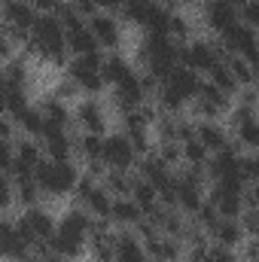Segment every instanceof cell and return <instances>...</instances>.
Returning a JSON list of instances; mask_svg holds the SVG:
<instances>
[{"mask_svg":"<svg viewBox=\"0 0 259 262\" xmlns=\"http://www.w3.org/2000/svg\"><path fill=\"white\" fill-rule=\"evenodd\" d=\"M40 113H43L46 125H55V128H64L67 122H70V113H67V107H64L61 98H46V101L40 104Z\"/></svg>","mask_w":259,"mask_h":262,"instance_id":"obj_28","label":"cell"},{"mask_svg":"<svg viewBox=\"0 0 259 262\" xmlns=\"http://www.w3.org/2000/svg\"><path fill=\"white\" fill-rule=\"evenodd\" d=\"M195 137L210 149V152H220V149H226L229 146V134L220 128L213 119H204V122H198L195 125Z\"/></svg>","mask_w":259,"mask_h":262,"instance_id":"obj_23","label":"cell"},{"mask_svg":"<svg viewBox=\"0 0 259 262\" xmlns=\"http://www.w3.org/2000/svg\"><path fill=\"white\" fill-rule=\"evenodd\" d=\"M195 220H198V226H201V229H204V232L210 235V232H213V226H217V223H220L223 216H220L217 204H213V201L207 198V201H204V204H201V207L195 210Z\"/></svg>","mask_w":259,"mask_h":262,"instance_id":"obj_36","label":"cell"},{"mask_svg":"<svg viewBox=\"0 0 259 262\" xmlns=\"http://www.w3.org/2000/svg\"><path fill=\"white\" fill-rule=\"evenodd\" d=\"M40 137H43V149H46V156H49V159H55V162H70L73 140H70V134H67L64 128L46 125Z\"/></svg>","mask_w":259,"mask_h":262,"instance_id":"obj_17","label":"cell"},{"mask_svg":"<svg viewBox=\"0 0 259 262\" xmlns=\"http://www.w3.org/2000/svg\"><path fill=\"white\" fill-rule=\"evenodd\" d=\"M180 61L186 67H192V70H213V67L220 64V52H217L213 43L195 40V43H189V46L180 49Z\"/></svg>","mask_w":259,"mask_h":262,"instance_id":"obj_12","label":"cell"},{"mask_svg":"<svg viewBox=\"0 0 259 262\" xmlns=\"http://www.w3.org/2000/svg\"><path fill=\"white\" fill-rule=\"evenodd\" d=\"M201 12H204L207 28H210V31H217V34H229V31L238 25L235 3H229V0H207Z\"/></svg>","mask_w":259,"mask_h":262,"instance_id":"obj_9","label":"cell"},{"mask_svg":"<svg viewBox=\"0 0 259 262\" xmlns=\"http://www.w3.org/2000/svg\"><path fill=\"white\" fill-rule=\"evenodd\" d=\"M134 180H137V177H131L128 171H119V168H110V171L104 174V186H107L116 198H119V195H131Z\"/></svg>","mask_w":259,"mask_h":262,"instance_id":"obj_29","label":"cell"},{"mask_svg":"<svg viewBox=\"0 0 259 262\" xmlns=\"http://www.w3.org/2000/svg\"><path fill=\"white\" fill-rule=\"evenodd\" d=\"M76 149L82 152V159L85 162H104V137L101 134H82L79 140H76Z\"/></svg>","mask_w":259,"mask_h":262,"instance_id":"obj_30","label":"cell"},{"mask_svg":"<svg viewBox=\"0 0 259 262\" xmlns=\"http://www.w3.org/2000/svg\"><path fill=\"white\" fill-rule=\"evenodd\" d=\"M207 152H210V149H207L198 137H192V140H186V143H183V159L189 162V168L204 171V168H207V162H210V159H207Z\"/></svg>","mask_w":259,"mask_h":262,"instance_id":"obj_32","label":"cell"},{"mask_svg":"<svg viewBox=\"0 0 259 262\" xmlns=\"http://www.w3.org/2000/svg\"><path fill=\"white\" fill-rule=\"evenodd\" d=\"M146 253H153L159 262H177L180 253H183V247H180V238L156 232L153 238H146Z\"/></svg>","mask_w":259,"mask_h":262,"instance_id":"obj_19","label":"cell"},{"mask_svg":"<svg viewBox=\"0 0 259 262\" xmlns=\"http://www.w3.org/2000/svg\"><path fill=\"white\" fill-rule=\"evenodd\" d=\"M177 204L183 210H189V213H195L204 204V198H201V171L198 168H189V171H183L177 177Z\"/></svg>","mask_w":259,"mask_h":262,"instance_id":"obj_10","label":"cell"},{"mask_svg":"<svg viewBox=\"0 0 259 262\" xmlns=\"http://www.w3.org/2000/svg\"><path fill=\"white\" fill-rule=\"evenodd\" d=\"M140 216H143V210H140V204L131 195L113 198V210H110V220L113 223H119V226H137Z\"/></svg>","mask_w":259,"mask_h":262,"instance_id":"obj_22","label":"cell"},{"mask_svg":"<svg viewBox=\"0 0 259 262\" xmlns=\"http://www.w3.org/2000/svg\"><path fill=\"white\" fill-rule=\"evenodd\" d=\"M210 82L217 85V89H223L226 95H232V92H238V79H235V73H232V67H229V61H220V64L210 70Z\"/></svg>","mask_w":259,"mask_h":262,"instance_id":"obj_31","label":"cell"},{"mask_svg":"<svg viewBox=\"0 0 259 262\" xmlns=\"http://www.w3.org/2000/svg\"><path fill=\"white\" fill-rule=\"evenodd\" d=\"M241 15H244V25L259 28V0H244L241 3Z\"/></svg>","mask_w":259,"mask_h":262,"instance_id":"obj_40","label":"cell"},{"mask_svg":"<svg viewBox=\"0 0 259 262\" xmlns=\"http://www.w3.org/2000/svg\"><path fill=\"white\" fill-rule=\"evenodd\" d=\"M70 6L79 12V15H98V0H70Z\"/></svg>","mask_w":259,"mask_h":262,"instance_id":"obj_45","label":"cell"},{"mask_svg":"<svg viewBox=\"0 0 259 262\" xmlns=\"http://www.w3.org/2000/svg\"><path fill=\"white\" fill-rule=\"evenodd\" d=\"M156 95H159V107H162V113H171V116H174V113H180V110H183V104H186V101H183L177 92H171L165 82L156 89Z\"/></svg>","mask_w":259,"mask_h":262,"instance_id":"obj_35","label":"cell"},{"mask_svg":"<svg viewBox=\"0 0 259 262\" xmlns=\"http://www.w3.org/2000/svg\"><path fill=\"white\" fill-rule=\"evenodd\" d=\"M134 159H137V149H134V143H131V137L125 131L104 137V165L128 171L131 165H134Z\"/></svg>","mask_w":259,"mask_h":262,"instance_id":"obj_6","label":"cell"},{"mask_svg":"<svg viewBox=\"0 0 259 262\" xmlns=\"http://www.w3.org/2000/svg\"><path fill=\"white\" fill-rule=\"evenodd\" d=\"M28 52H37L40 58L52 61V64H64L67 61V31L58 15H40L37 25L31 28V40L25 43Z\"/></svg>","mask_w":259,"mask_h":262,"instance_id":"obj_1","label":"cell"},{"mask_svg":"<svg viewBox=\"0 0 259 262\" xmlns=\"http://www.w3.org/2000/svg\"><path fill=\"white\" fill-rule=\"evenodd\" d=\"M76 122L89 134H104V113H101V107L95 101H82L76 107Z\"/></svg>","mask_w":259,"mask_h":262,"instance_id":"obj_25","label":"cell"},{"mask_svg":"<svg viewBox=\"0 0 259 262\" xmlns=\"http://www.w3.org/2000/svg\"><path fill=\"white\" fill-rule=\"evenodd\" d=\"M223 43H226V49H229L232 55H238V58L253 61L259 55V37L250 25H235L229 34H223Z\"/></svg>","mask_w":259,"mask_h":262,"instance_id":"obj_7","label":"cell"},{"mask_svg":"<svg viewBox=\"0 0 259 262\" xmlns=\"http://www.w3.org/2000/svg\"><path fill=\"white\" fill-rule=\"evenodd\" d=\"M229 67H232V73H235V79L247 89V85H253L256 82V73H253V61H247V58H229Z\"/></svg>","mask_w":259,"mask_h":262,"instance_id":"obj_37","label":"cell"},{"mask_svg":"<svg viewBox=\"0 0 259 262\" xmlns=\"http://www.w3.org/2000/svg\"><path fill=\"white\" fill-rule=\"evenodd\" d=\"M128 73H134V70H131L128 61H122V55H110V58H104V79H107V82L119 85Z\"/></svg>","mask_w":259,"mask_h":262,"instance_id":"obj_33","label":"cell"},{"mask_svg":"<svg viewBox=\"0 0 259 262\" xmlns=\"http://www.w3.org/2000/svg\"><path fill=\"white\" fill-rule=\"evenodd\" d=\"M67 73H70V79L76 82V89H82V92H101L104 82H107V79H104V61H101L98 52L73 58L70 67H67Z\"/></svg>","mask_w":259,"mask_h":262,"instance_id":"obj_5","label":"cell"},{"mask_svg":"<svg viewBox=\"0 0 259 262\" xmlns=\"http://www.w3.org/2000/svg\"><path fill=\"white\" fill-rule=\"evenodd\" d=\"M34 177H37L40 189L49 192V195H64L70 189H76V183H79L76 168L70 162H55V159H49V162L43 159L40 168L34 171Z\"/></svg>","mask_w":259,"mask_h":262,"instance_id":"obj_4","label":"cell"},{"mask_svg":"<svg viewBox=\"0 0 259 262\" xmlns=\"http://www.w3.org/2000/svg\"><path fill=\"white\" fill-rule=\"evenodd\" d=\"M195 110L204 119H213V116H220V113L229 110V95L223 89H217L213 82H204L201 92H198V98H195Z\"/></svg>","mask_w":259,"mask_h":262,"instance_id":"obj_14","label":"cell"},{"mask_svg":"<svg viewBox=\"0 0 259 262\" xmlns=\"http://www.w3.org/2000/svg\"><path fill=\"white\" fill-rule=\"evenodd\" d=\"M177 3H192V0H177Z\"/></svg>","mask_w":259,"mask_h":262,"instance_id":"obj_49","label":"cell"},{"mask_svg":"<svg viewBox=\"0 0 259 262\" xmlns=\"http://www.w3.org/2000/svg\"><path fill=\"white\" fill-rule=\"evenodd\" d=\"M244 177L247 183H259V156H244Z\"/></svg>","mask_w":259,"mask_h":262,"instance_id":"obj_43","label":"cell"},{"mask_svg":"<svg viewBox=\"0 0 259 262\" xmlns=\"http://www.w3.org/2000/svg\"><path fill=\"white\" fill-rule=\"evenodd\" d=\"M28 67L25 61H9L6 70H3V85L6 89H28Z\"/></svg>","mask_w":259,"mask_h":262,"instance_id":"obj_34","label":"cell"},{"mask_svg":"<svg viewBox=\"0 0 259 262\" xmlns=\"http://www.w3.org/2000/svg\"><path fill=\"white\" fill-rule=\"evenodd\" d=\"M159 9V3H153V0H125L122 3V15L134 21V25H149V18H153V12Z\"/></svg>","mask_w":259,"mask_h":262,"instance_id":"obj_27","label":"cell"},{"mask_svg":"<svg viewBox=\"0 0 259 262\" xmlns=\"http://www.w3.org/2000/svg\"><path fill=\"white\" fill-rule=\"evenodd\" d=\"M156 262H159V259H156Z\"/></svg>","mask_w":259,"mask_h":262,"instance_id":"obj_51","label":"cell"},{"mask_svg":"<svg viewBox=\"0 0 259 262\" xmlns=\"http://www.w3.org/2000/svg\"><path fill=\"white\" fill-rule=\"evenodd\" d=\"M165 85L171 89V92H177L183 101H189V98H198V92H201V79H198V70L186 64H177L168 76H165Z\"/></svg>","mask_w":259,"mask_h":262,"instance_id":"obj_13","label":"cell"},{"mask_svg":"<svg viewBox=\"0 0 259 262\" xmlns=\"http://www.w3.org/2000/svg\"><path fill=\"white\" fill-rule=\"evenodd\" d=\"M241 226H244V235L259 238V207H247L241 213Z\"/></svg>","mask_w":259,"mask_h":262,"instance_id":"obj_39","label":"cell"},{"mask_svg":"<svg viewBox=\"0 0 259 262\" xmlns=\"http://www.w3.org/2000/svg\"><path fill=\"white\" fill-rule=\"evenodd\" d=\"M92 256H95V262H116V235L95 229L92 232Z\"/></svg>","mask_w":259,"mask_h":262,"instance_id":"obj_26","label":"cell"},{"mask_svg":"<svg viewBox=\"0 0 259 262\" xmlns=\"http://www.w3.org/2000/svg\"><path fill=\"white\" fill-rule=\"evenodd\" d=\"M18 226L37 241V244H43V241H52V235L58 232L55 229V223H52V216L46 213V210H40V207H25V213L18 216Z\"/></svg>","mask_w":259,"mask_h":262,"instance_id":"obj_8","label":"cell"},{"mask_svg":"<svg viewBox=\"0 0 259 262\" xmlns=\"http://www.w3.org/2000/svg\"><path fill=\"white\" fill-rule=\"evenodd\" d=\"M235 134H238V140L244 143V146H250V149H259V119H256V110L250 107V104H241L238 110H235Z\"/></svg>","mask_w":259,"mask_h":262,"instance_id":"obj_15","label":"cell"},{"mask_svg":"<svg viewBox=\"0 0 259 262\" xmlns=\"http://www.w3.org/2000/svg\"><path fill=\"white\" fill-rule=\"evenodd\" d=\"M92 232H95V223H92V216H89L85 210H70L64 220H61L58 232L52 235L49 247H52L55 253H61L64 259H76V256L82 253L85 235H92Z\"/></svg>","mask_w":259,"mask_h":262,"instance_id":"obj_2","label":"cell"},{"mask_svg":"<svg viewBox=\"0 0 259 262\" xmlns=\"http://www.w3.org/2000/svg\"><path fill=\"white\" fill-rule=\"evenodd\" d=\"M210 201L217 204L220 216H229V220H238V216L244 213V204H247V201H244V192L229 189V186H213Z\"/></svg>","mask_w":259,"mask_h":262,"instance_id":"obj_18","label":"cell"},{"mask_svg":"<svg viewBox=\"0 0 259 262\" xmlns=\"http://www.w3.org/2000/svg\"><path fill=\"white\" fill-rule=\"evenodd\" d=\"M186 34H189V25H186V18L174 12V15H171V40H183Z\"/></svg>","mask_w":259,"mask_h":262,"instance_id":"obj_42","label":"cell"},{"mask_svg":"<svg viewBox=\"0 0 259 262\" xmlns=\"http://www.w3.org/2000/svg\"><path fill=\"white\" fill-rule=\"evenodd\" d=\"M140 58L146 64V73H153L156 79L165 82V76L177 67L180 61V46L171 40V37H162V34H149L146 43L140 46Z\"/></svg>","mask_w":259,"mask_h":262,"instance_id":"obj_3","label":"cell"},{"mask_svg":"<svg viewBox=\"0 0 259 262\" xmlns=\"http://www.w3.org/2000/svg\"><path fill=\"white\" fill-rule=\"evenodd\" d=\"M207 262H238V256L229 250V247H210V253H207Z\"/></svg>","mask_w":259,"mask_h":262,"instance_id":"obj_44","label":"cell"},{"mask_svg":"<svg viewBox=\"0 0 259 262\" xmlns=\"http://www.w3.org/2000/svg\"><path fill=\"white\" fill-rule=\"evenodd\" d=\"M73 92H76V82H73V79H61V85H58V95H55V98H61V101H64V98H70Z\"/></svg>","mask_w":259,"mask_h":262,"instance_id":"obj_46","label":"cell"},{"mask_svg":"<svg viewBox=\"0 0 259 262\" xmlns=\"http://www.w3.org/2000/svg\"><path fill=\"white\" fill-rule=\"evenodd\" d=\"M122 3H125V0H98V6H101V9H119Z\"/></svg>","mask_w":259,"mask_h":262,"instance_id":"obj_47","label":"cell"},{"mask_svg":"<svg viewBox=\"0 0 259 262\" xmlns=\"http://www.w3.org/2000/svg\"><path fill=\"white\" fill-rule=\"evenodd\" d=\"M253 73H256V85H259V55L253 58Z\"/></svg>","mask_w":259,"mask_h":262,"instance_id":"obj_48","label":"cell"},{"mask_svg":"<svg viewBox=\"0 0 259 262\" xmlns=\"http://www.w3.org/2000/svg\"><path fill=\"white\" fill-rule=\"evenodd\" d=\"M89 28H92V34L98 37V43H101V46H116V43H119V37H122V31H119L116 18H113V15H107V12L92 15V18H89Z\"/></svg>","mask_w":259,"mask_h":262,"instance_id":"obj_20","label":"cell"},{"mask_svg":"<svg viewBox=\"0 0 259 262\" xmlns=\"http://www.w3.org/2000/svg\"><path fill=\"white\" fill-rule=\"evenodd\" d=\"M40 146L34 140H18L15 149H12V165L6 174H34L40 168Z\"/></svg>","mask_w":259,"mask_h":262,"instance_id":"obj_16","label":"cell"},{"mask_svg":"<svg viewBox=\"0 0 259 262\" xmlns=\"http://www.w3.org/2000/svg\"><path fill=\"white\" fill-rule=\"evenodd\" d=\"M31 6H34V9H43L46 15H61L64 0H31Z\"/></svg>","mask_w":259,"mask_h":262,"instance_id":"obj_41","label":"cell"},{"mask_svg":"<svg viewBox=\"0 0 259 262\" xmlns=\"http://www.w3.org/2000/svg\"><path fill=\"white\" fill-rule=\"evenodd\" d=\"M210 235H213V241H217L220 247H229V250H232V247H238V244L244 241V226H241L238 220L223 216V220L213 226V232H210Z\"/></svg>","mask_w":259,"mask_h":262,"instance_id":"obj_21","label":"cell"},{"mask_svg":"<svg viewBox=\"0 0 259 262\" xmlns=\"http://www.w3.org/2000/svg\"><path fill=\"white\" fill-rule=\"evenodd\" d=\"M116 262H146V247L131 232H119L116 235Z\"/></svg>","mask_w":259,"mask_h":262,"instance_id":"obj_24","label":"cell"},{"mask_svg":"<svg viewBox=\"0 0 259 262\" xmlns=\"http://www.w3.org/2000/svg\"><path fill=\"white\" fill-rule=\"evenodd\" d=\"M3 18H6V28L21 31V34H31V28L37 25L40 15L31 6V0H3Z\"/></svg>","mask_w":259,"mask_h":262,"instance_id":"obj_11","label":"cell"},{"mask_svg":"<svg viewBox=\"0 0 259 262\" xmlns=\"http://www.w3.org/2000/svg\"><path fill=\"white\" fill-rule=\"evenodd\" d=\"M159 159L171 168V165H177V162L183 159V146H180L177 140H162V146H159Z\"/></svg>","mask_w":259,"mask_h":262,"instance_id":"obj_38","label":"cell"},{"mask_svg":"<svg viewBox=\"0 0 259 262\" xmlns=\"http://www.w3.org/2000/svg\"><path fill=\"white\" fill-rule=\"evenodd\" d=\"M229 3H244V0H229Z\"/></svg>","mask_w":259,"mask_h":262,"instance_id":"obj_50","label":"cell"}]
</instances>
